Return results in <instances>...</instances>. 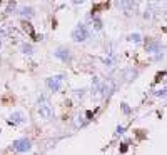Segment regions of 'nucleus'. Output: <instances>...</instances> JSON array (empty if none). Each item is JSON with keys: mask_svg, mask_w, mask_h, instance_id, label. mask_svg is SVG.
Returning <instances> with one entry per match:
<instances>
[{"mask_svg": "<svg viewBox=\"0 0 167 155\" xmlns=\"http://www.w3.org/2000/svg\"><path fill=\"white\" fill-rule=\"evenodd\" d=\"M156 97H166V88L157 90V92H156Z\"/></svg>", "mask_w": 167, "mask_h": 155, "instance_id": "obj_19", "label": "nucleus"}, {"mask_svg": "<svg viewBox=\"0 0 167 155\" xmlns=\"http://www.w3.org/2000/svg\"><path fill=\"white\" fill-rule=\"evenodd\" d=\"M144 19H146V20H152V19H154V10L150 9V7L146 9V12H144Z\"/></svg>", "mask_w": 167, "mask_h": 155, "instance_id": "obj_16", "label": "nucleus"}, {"mask_svg": "<svg viewBox=\"0 0 167 155\" xmlns=\"http://www.w3.org/2000/svg\"><path fill=\"white\" fill-rule=\"evenodd\" d=\"M12 150L20 152V154L30 152V150H32V142H30L29 138H19V140H15V142L12 144Z\"/></svg>", "mask_w": 167, "mask_h": 155, "instance_id": "obj_4", "label": "nucleus"}, {"mask_svg": "<svg viewBox=\"0 0 167 155\" xmlns=\"http://www.w3.org/2000/svg\"><path fill=\"white\" fill-rule=\"evenodd\" d=\"M119 7H122V9H124V13L129 17V15L135 13L134 10H135V7H137V3H134V2H122V3H119Z\"/></svg>", "mask_w": 167, "mask_h": 155, "instance_id": "obj_8", "label": "nucleus"}, {"mask_svg": "<svg viewBox=\"0 0 167 155\" xmlns=\"http://www.w3.org/2000/svg\"><path fill=\"white\" fill-rule=\"evenodd\" d=\"M124 130H125V127H124V125H119V127H117V130H115V138L122 135V134H124Z\"/></svg>", "mask_w": 167, "mask_h": 155, "instance_id": "obj_18", "label": "nucleus"}, {"mask_svg": "<svg viewBox=\"0 0 167 155\" xmlns=\"http://www.w3.org/2000/svg\"><path fill=\"white\" fill-rule=\"evenodd\" d=\"M92 27L95 30H102V20L100 19H94L92 20Z\"/></svg>", "mask_w": 167, "mask_h": 155, "instance_id": "obj_17", "label": "nucleus"}, {"mask_svg": "<svg viewBox=\"0 0 167 155\" xmlns=\"http://www.w3.org/2000/svg\"><path fill=\"white\" fill-rule=\"evenodd\" d=\"M27 118H25V115L22 114V112H13L12 115H10V124H13V125H20V124H23Z\"/></svg>", "mask_w": 167, "mask_h": 155, "instance_id": "obj_9", "label": "nucleus"}, {"mask_svg": "<svg viewBox=\"0 0 167 155\" xmlns=\"http://www.w3.org/2000/svg\"><path fill=\"white\" fill-rule=\"evenodd\" d=\"M74 97L77 98V100H82V98L85 97V88H80V90H75V92H74Z\"/></svg>", "mask_w": 167, "mask_h": 155, "instance_id": "obj_15", "label": "nucleus"}, {"mask_svg": "<svg viewBox=\"0 0 167 155\" xmlns=\"http://www.w3.org/2000/svg\"><path fill=\"white\" fill-rule=\"evenodd\" d=\"M89 37H90V32H89L85 23H79L74 29V32H72V39L75 40V42H85Z\"/></svg>", "mask_w": 167, "mask_h": 155, "instance_id": "obj_3", "label": "nucleus"}, {"mask_svg": "<svg viewBox=\"0 0 167 155\" xmlns=\"http://www.w3.org/2000/svg\"><path fill=\"white\" fill-rule=\"evenodd\" d=\"M54 55L59 58V60L65 62V63L72 60V52H70V49H67V47H59V49L54 52Z\"/></svg>", "mask_w": 167, "mask_h": 155, "instance_id": "obj_6", "label": "nucleus"}, {"mask_svg": "<svg viewBox=\"0 0 167 155\" xmlns=\"http://www.w3.org/2000/svg\"><path fill=\"white\" fill-rule=\"evenodd\" d=\"M19 15L23 17V19H32V17L35 15V12H34L32 7H22V9L19 10Z\"/></svg>", "mask_w": 167, "mask_h": 155, "instance_id": "obj_10", "label": "nucleus"}, {"mask_svg": "<svg viewBox=\"0 0 167 155\" xmlns=\"http://www.w3.org/2000/svg\"><path fill=\"white\" fill-rule=\"evenodd\" d=\"M39 115L45 120H52L55 112H54V107L50 105V102L45 97H42L39 100Z\"/></svg>", "mask_w": 167, "mask_h": 155, "instance_id": "obj_2", "label": "nucleus"}, {"mask_svg": "<svg viewBox=\"0 0 167 155\" xmlns=\"http://www.w3.org/2000/svg\"><path fill=\"white\" fill-rule=\"evenodd\" d=\"M22 52L27 53V55H30V53H34V47H32L30 43H23V45H22Z\"/></svg>", "mask_w": 167, "mask_h": 155, "instance_id": "obj_14", "label": "nucleus"}, {"mask_svg": "<svg viewBox=\"0 0 167 155\" xmlns=\"http://www.w3.org/2000/svg\"><path fill=\"white\" fill-rule=\"evenodd\" d=\"M0 47H2V40H0Z\"/></svg>", "mask_w": 167, "mask_h": 155, "instance_id": "obj_22", "label": "nucleus"}, {"mask_svg": "<svg viewBox=\"0 0 167 155\" xmlns=\"http://www.w3.org/2000/svg\"><path fill=\"white\" fill-rule=\"evenodd\" d=\"M25 30H27V32H29L30 35H35V33H34V29H32V27H30L29 23H27V25H25Z\"/></svg>", "mask_w": 167, "mask_h": 155, "instance_id": "obj_20", "label": "nucleus"}, {"mask_svg": "<svg viewBox=\"0 0 167 155\" xmlns=\"http://www.w3.org/2000/svg\"><path fill=\"white\" fill-rule=\"evenodd\" d=\"M135 77H137V70H132V68H130V70H125V72H124V78H125L127 82L134 80Z\"/></svg>", "mask_w": 167, "mask_h": 155, "instance_id": "obj_11", "label": "nucleus"}, {"mask_svg": "<svg viewBox=\"0 0 167 155\" xmlns=\"http://www.w3.org/2000/svg\"><path fill=\"white\" fill-rule=\"evenodd\" d=\"M115 90H117V82H115L114 78H107V80L100 85V88H99V97L110 98L112 95H114Z\"/></svg>", "mask_w": 167, "mask_h": 155, "instance_id": "obj_1", "label": "nucleus"}, {"mask_svg": "<svg viewBox=\"0 0 167 155\" xmlns=\"http://www.w3.org/2000/svg\"><path fill=\"white\" fill-rule=\"evenodd\" d=\"M74 125L77 127V128H80V127L85 125V120H84V117H82V115H75V117H74Z\"/></svg>", "mask_w": 167, "mask_h": 155, "instance_id": "obj_12", "label": "nucleus"}, {"mask_svg": "<svg viewBox=\"0 0 167 155\" xmlns=\"http://www.w3.org/2000/svg\"><path fill=\"white\" fill-rule=\"evenodd\" d=\"M160 49H162V45H160L159 40L149 39L147 42H146V50H147L149 53H157V52H160Z\"/></svg>", "mask_w": 167, "mask_h": 155, "instance_id": "obj_7", "label": "nucleus"}, {"mask_svg": "<svg viewBox=\"0 0 167 155\" xmlns=\"http://www.w3.org/2000/svg\"><path fill=\"white\" fill-rule=\"evenodd\" d=\"M64 78H65V75H54V77H50V78H47V87H49V90L50 92H59L60 90V87H62V82H64Z\"/></svg>", "mask_w": 167, "mask_h": 155, "instance_id": "obj_5", "label": "nucleus"}, {"mask_svg": "<svg viewBox=\"0 0 167 155\" xmlns=\"http://www.w3.org/2000/svg\"><path fill=\"white\" fill-rule=\"evenodd\" d=\"M129 40L134 42V43H140L142 42V37H140V33H130L129 35Z\"/></svg>", "mask_w": 167, "mask_h": 155, "instance_id": "obj_13", "label": "nucleus"}, {"mask_svg": "<svg viewBox=\"0 0 167 155\" xmlns=\"http://www.w3.org/2000/svg\"><path fill=\"white\" fill-rule=\"evenodd\" d=\"M122 108H124V112H125V114H130V108L127 107V104H122Z\"/></svg>", "mask_w": 167, "mask_h": 155, "instance_id": "obj_21", "label": "nucleus"}]
</instances>
